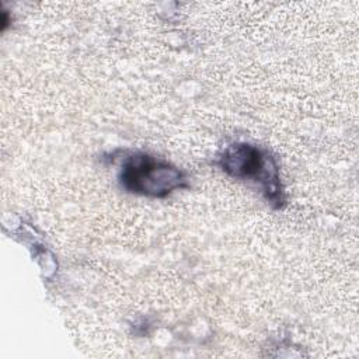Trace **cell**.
Listing matches in <instances>:
<instances>
[{
  "instance_id": "obj_1",
  "label": "cell",
  "mask_w": 359,
  "mask_h": 359,
  "mask_svg": "<svg viewBox=\"0 0 359 359\" xmlns=\"http://www.w3.org/2000/svg\"><path fill=\"white\" fill-rule=\"evenodd\" d=\"M219 165L229 175L258 184L268 203L279 209L285 205V191L280 184L275 158L259 146L238 142L229 144L219 156Z\"/></svg>"
},
{
  "instance_id": "obj_2",
  "label": "cell",
  "mask_w": 359,
  "mask_h": 359,
  "mask_svg": "<svg viewBox=\"0 0 359 359\" xmlns=\"http://www.w3.org/2000/svg\"><path fill=\"white\" fill-rule=\"evenodd\" d=\"M118 181L125 191L151 198H164L188 187L182 170L147 153L128 154L121 164Z\"/></svg>"
}]
</instances>
